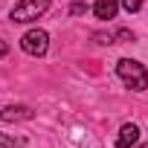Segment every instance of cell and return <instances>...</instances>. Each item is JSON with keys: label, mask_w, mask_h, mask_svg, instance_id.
Instances as JSON below:
<instances>
[{"label": "cell", "mask_w": 148, "mask_h": 148, "mask_svg": "<svg viewBox=\"0 0 148 148\" xmlns=\"http://www.w3.org/2000/svg\"><path fill=\"white\" fill-rule=\"evenodd\" d=\"M21 49H23L26 55H32V58H41V55H47V49H49V35H47L44 29H29V32H23V38H21Z\"/></svg>", "instance_id": "obj_3"}, {"label": "cell", "mask_w": 148, "mask_h": 148, "mask_svg": "<svg viewBox=\"0 0 148 148\" xmlns=\"http://www.w3.org/2000/svg\"><path fill=\"white\" fill-rule=\"evenodd\" d=\"M136 148H148V142H145V145H136Z\"/></svg>", "instance_id": "obj_11"}, {"label": "cell", "mask_w": 148, "mask_h": 148, "mask_svg": "<svg viewBox=\"0 0 148 148\" xmlns=\"http://www.w3.org/2000/svg\"><path fill=\"white\" fill-rule=\"evenodd\" d=\"M6 55H9V44H6V41H0V58H6Z\"/></svg>", "instance_id": "obj_10"}, {"label": "cell", "mask_w": 148, "mask_h": 148, "mask_svg": "<svg viewBox=\"0 0 148 148\" xmlns=\"http://www.w3.org/2000/svg\"><path fill=\"white\" fill-rule=\"evenodd\" d=\"M119 3H122V9H125V12H131V15H134V12H139V9H142L145 0H119Z\"/></svg>", "instance_id": "obj_8"}, {"label": "cell", "mask_w": 148, "mask_h": 148, "mask_svg": "<svg viewBox=\"0 0 148 148\" xmlns=\"http://www.w3.org/2000/svg\"><path fill=\"white\" fill-rule=\"evenodd\" d=\"M136 142H139V125H134V122L122 125L119 128V136H116V148H131Z\"/></svg>", "instance_id": "obj_5"}, {"label": "cell", "mask_w": 148, "mask_h": 148, "mask_svg": "<svg viewBox=\"0 0 148 148\" xmlns=\"http://www.w3.org/2000/svg\"><path fill=\"white\" fill-rule=\"evenodd\" d=\"M32 116H35V110L26 108V105H9V108L0 110V119L3 122H29Z\"/></svg>", "instance_id": "obj_4"}, {"label": "cell", "mask_w": 148, "mask_h": 148, "mask_svg": "<svg viewBox=\"0 0 148 148\" xmlns=\"http://www.w3.org/2000/svg\"><path fill=\"white\" fill-rule=\"evenodd\" d=\"M116 76L131 87V90H148V70L139 64V61H134V58H119L116 61Z\"/></svg>", "instance_id": "obj_1"}, {"label": "cell", "mask_w": 148, "mask_h": 148, "mask_svg": "<svg viewBox=\"0 0 148 148\" xmlns=\"http://www.w3.org/2000/svg\"><path fill=\"white\" fill-rule=\"evenodd\" d=\"M47 9H49V0H18L9 18L15 23H29V21H38Z\"/></svg>", "instance_id": "obj_2"}, {"label": "cell", "mask_w": 148, "mask_h": 148, "mask_svg": "<svg viewBox=\"0 0 148 148\" xmlns=\"http://www.w3.org/2000/svg\"><path fill=\"white\" fill-rule=\"evenodd\" d=\"M87 12V3H73L70 6V15H84Z\"/></svg>", "instance_id": "obj_9"}, {"label": "cell", "mask_w": 148, "mask_h": 148, "mask_svg": "<svg viewBox=\"0 0 148 148\" xmlns=\"http://www.w3.org/2000/svg\"><path fill=\"white\" fill-rule=\"evenodd\" d=\"M119 6H122L119 0H96V3H93V15L99 21H110V18H116Z\"/></svg>", "instance_id": "obj_6"}, {"label": "cell", "mask_w": 148, "mask_h": 148, "mask_svg": "<svg viewBox=\"0 0 148 148\" xmlns=\"http://www.w3.org/2000/svg\"><path fill=\"white\" fill-rule=\"evenodd\" d=\"M21 145H23V139H15L9 134H0V148H21Z\"/></svg>", "instance_id": "obj_7"}]
</instances>
